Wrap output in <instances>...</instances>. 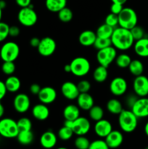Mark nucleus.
<instances>
[{
    "instance_id": "f257e3e1",
    "label": "nucleus",
    "mask_w": 148,
    "mask_h": 149,
    "mask_svg": "<svg viewBox=\"0 0 148 149\" xmlns=\"http://www.w3.org/2000/svg\"><path fill=\"white\" fill-rule=\"evenodd\" d=\"M110 39L112 46L121 51H126L131 48L135 42L131 31L120 26L115 28Z\"/></svg>"
},
{
    "instance_id": "052dcab7",
    "label": "nucleus",
    "mask_w": 148,
    "mask_h": 149,
    "mask_svg": "<svg viewBox=\"0 0 148 149\" xmlns=\"http://www.w3.org/2000/svg\"><path fill=\"white\" fill-rule=\"evenodd\" d=\"M56 149H68L67 148H65V147H59V148H56Z\"/></svg>"
},
{
    "instance_id": "dca6fc26",
    "label": "nucleus",
    "mask_w": 148,
    "mask_h": 149,
    "mask_svg": "<svg viewBox=\"0 0 148 149\" xmlns=\"http://www.w3.org/2000/svg\"><path fill=\"white\" fill-rule=\"evenodd\" d=\"M60 91L63 97L68 100H76L78 95L80 94L77 84L70 81L62 83Z\"/></svg>"
},
{
    "instance_id": "c756f323",
    "label": "nucleus",
    "mask_w": 148,
    "mask_h": 149,
    "mask_svg": "<svg viewBox=\"0 0 148 149\" xmlns=\"http://www.w3.org/2000/svg\"><path fill=\"white\" fill-rule=\"evenodd\" d=\"M128 68L130 74L136 77L143 74L145 67H144L143 63L140 60L134 59L131 61Z\"/></svg>"
},
{
    "instance_id": "4c0bfd02",
    "label": "nucleus",
    "mask_w": 148,
    "mask_h": 149,
    "mask_svg": "<svg viewBox=\"0 0 148 149\" xmlns=\"http://www.w3.org/2000/svg\"><path fill=\"white\" fill-rule=\"evenodd\" d=\"M16 70V65L12 61H4L1 65V71L3 74L7 76L13 75Z\"/></svg>"
},
{
    "instance_id": "680f3d73",
    "label": "nucleus",
    "mask_w": 148,
    "mask_h": 149,
    "mask_svg": "<svg viewBox=\"0 0 148 149\" xmlns=\"http://www.w3.org/2000/svg\"><path fill=\"white\" fill-rule=\"evenodd\" d=\"M145 149H148V146H147V147H145Z\"/></svg>"
},
{
    "instance_id": "f03ea898",
    "label": "nucleus",
    "mask_w": 148,
    "mask_h": 149,
    "mask_svg": "<svg viewBox=\"0 0 148 149\" xmlns=\"http://www.w3.org/2000/svg\"><path fill=\"white\" fill-rule=\"evenodd\" d=\"M118 116V122L121 131L131 133L136 129L139 119L131 109H123Z\"/></svg>"
},
{
    "instance_id": "49530a36",
    "label": "nucleus",
    "mask_w": 148,
    "mask_h": 149,
    "mask_svg": "<svg viewBox=\"0 0 148 149\" xmlns=\"http://www.w3.org/2000/svg\"><path fill=\"white\" fill-rule=\"evenodd\" d=\"M20 29L18 26H10L9 29V36L11 37H17L20 35Z\"/></svg>"
},
{
    "instance_id": "20e7f679",
    "label": "nucleus",
    "mask_w": 148,
    "mask_h": 149,
    "mask_svg": "<svg viewBox=\"0 0 148 149\" xmlns=\"http://www.w3.org/2000/svg\"><path fill=\"white\" fill-rule=\"evenodd\" d=\"M71 74L77 77H84L86 76L91 70V63L85 57L79 56L73 58L70 63Z\"/></svg>"
},
{
    "instance_id": "4468645a",
    "label": "nucleus",
    "mask_w": 148,
    "mask_h": 149,
    "mask_svg": "<svg viewBox=\"0 0 148 149\" xmlns=\"http://www.w3.org/2000/svg\"><path fill=\"white\" fill-rule=\"evenodd\" d=\"M130 109L138 119L148 117V97H138Z\"/></svg>"
},
{
    "instance_id": "423d86ee",
    "label": "nucleus",
    "mask_w": 148,
    "mask_h": 149,
    "mask_svg": "<svg viewBox=\"0 0 148 149\" xmlns=\"http://www.w3.org/2000/svg\"><path fill=\"white\" fill-rule=\"evenodd\" d=\"M17 20L25 27H31L37 23L38 15L32 4L27 7L20 8L17 13Z\"/></svg>"
},
{
    "instance_id": "1a4fd4ad",
    "label": "nucleus",
    "mask_w": 148,
    "mask_h": 149,
    "mask_svg": "<svg viewBox=\"0 0 148 149\" xmlns=\"http://www.w3.org/2000/svg\"><path fill=\"white\" fill-rule=\"evenodd\" d=\"M117 55V49L113 46H110L97 50L96 58L99 65L108 68L114 62Z\"/></svg>"
},
{
    "instance_id": "de8ad7c7",
    "label": "nucleus",
    "mask_w": 148,
    "mask_h": 149,
    "mask_svg": "<svg viewBox=\"0 0 148 149\" xmlns=\"http://www.w3.org/2000/svg\"><path fill=\"white\" fill-rule=\"evenodd\" d=\"M138 96L136 95H129V96H128L127 97H126V104L128 105V106H129V108H131L132 106L133 105V103H135V101L136 100V99L138 98Z\"/></svg>"
},
{
    "instance_id": "2eb2a0df",
    "label": "nucleus",
    "mask_w": 148,
    "mask_h": 149,
    "mask_svg": "<svg viewBox=\"0 0 148 149\" xmlns=\"http://www.w3.org/2000/svg\"><path fill=\"white\" fill-rule=\"evenodd\" d=\"M37 96L40 103L49 105L56 100L57 93L55 88L50 86H46V87H41Z\"/></svg>"
},
{
    "instance_id": "7ed1b4c3",
    "label": "nucleus",
    "mask_w": 148,
    "mask_h": 149,
    "mask_svg": "<svg viewBox=\"0 0 148 149\" xmlns=\"http://www.w3.org/2000/svg\"><path fill=\"white\" fill-rule=\"evenodd\" d=\"M118 26L131 30L138 23V16L136 11L131 7H123L118 15Z\"/></svg>"
},
{
    "instance_id": "473e14b6",
    "label": "nucleus",
    "mask_w": 148,
    "mask_h": 149,
    "mask_svg": "<svg viewBox=\"0 0 148 149\" xmlns=\"http://www.w3.org/2000/svg\"><path fill=\"white\" fill-rule=\"evenodd\" d=\"M131 61L132 59L130 55L126 53H121L117 55L115 60V62L118 68H126L129 67Z\"/></svg>"
},
{
    "instance_id": "37998d69",
    "label": "nucleus",
    "mask_w": 148,
    "mask_h": 149,
    "mask_svg": "<svg viewBox=\"0 0 148 149\" xmlns=\"http://www.w3.org/2000/svg\"><path fill=\"white\" fill-rule=\"evenodd\" d=\"M10 26L4 22L0 21V42H2L9 36Z\"/></svg>"
},
{
    "instance_id": "f3484780",
    "label": "nucleus",
    "mask_w": 148,
    "mask_h": 149,
    "mask_svg": "<svg viewBox=\"0 0 148 149\" xmlns=\"http://www.w3.org/2000/svg\"><path fill=\"white\" fill-rule=\"evenodd\" d=\"M112 130L113 125L111 122L104 118L101 120L96 122L94 126V133L100 138H105Z\"/></svg>"
},
{
    "instance_id": "0eeeda50",
    "label": "nucleus",
    "mask_w": 148,
    "mask_h": 149,
    "mask_svg": "<svg viewBox=\"0 0 148 149\" xmlns=\"http://www.w3.org/2000/svg\"><path fill=\"white\" fill-rule=\"evenodd\" d=\"M20 47L15 42H5L0 49V58L4 61L15 62L20 55Z\"/></svg>"
},
{
    "instance_id": "2f4dec72",
    "label": "nucleus",
    "mask_w": 148,
    "mask_h": 149,
    "mask_svg": "<svg viewBox=\"0 0 148 149\" xmlns=\"http://www.w3.org/2000/svg\"><path fill=\"white\" fill-rule=\"evenodd\" d=\"M104 112L102 108L100 106H94L89 110V116L94 122H97L104 117Z\"/></svg>"
},
{
    "instance_id": "393cba45",
    "label": "nucleus",
    "mask_w": 148,
    "mask_h": 149,
    "mask_svg": "<svg viewBox=\"0 0 148 149\" xmlns=\"http://www.w3.org/2000/svg\"><path fill=\"white\" fill-rule=\"evenodd\" d=\"M7 92L11 93H17L21 87V81L17 77L14 75L8 76L4 81Z\"/></svg>"
},
{
    "instance_id": "5fc2aeb1",
    "label": "nucleus",
    "mask_w": 148,
    "mask_h": 149,
    "mask_svg": "<svg viewBox=\"0 0 148 149\" xmlns=\"http://www.w3.org/2000/svg\"><path fill=\"white\" fill-rule=\"evenodd\" d=\"M6 7H7V2L4 0H0V8L3 10L6 8Z\"/></svg>"
},
{
    "instance_id": "c03bdc74",
    "label": "nucleus",
    "mask_w": 148,
    "mask_h": 149,
    "mask_svg": "<svg viewBox=\"0 0 148 149\" xmlns=\"http://www.w3.org/2000/svg\"><path fill=\"white\" fill-rule=\"evenodd\" d=\"M77 87H78V90H79L80 93H89L91 88V83L88 81V80H81L77 84Z\"/></svg>"
},
{
    "instance_id": "e433bc0d",
    "label": "nucleus",
    "mask_w": 148,
    "mask_h": 149,
    "mask_svg": "<svg viewBox=\"0 0 148 149\" xmlns=\"http://www.w3.org/2000/svg\"><path fill=\"white\" fill-rule=\"evenodd\" d=\"M17 127L19 131L23 130H32V122L29 118L21 117L17 121Z\"/></svg>"
},
{
    "instance_id": "6e6552de",
    "label": "nucleus",
    "mask_w": 148,
    "mask_h": 149,
    "mask_svg": "<svg viewBox=\"0 0 148 149\" xmlns=\"http://www.w3.org/2000/svg\"><path fill=\"white\" fill-rule=\"evenodd\" d=\"M19 132L17 121L11 118L0 119V135L4 138H15Z\"/></svg>"
},
{
    "instance_id": "603ef678",
    "label": "nucleus",
    "mask_w": 148,
    "mask_h": 149,
    "mask_svg": "<svg viewBox=\"0 0 148 149\" xmlns=\"http://www.w3.org/2000/svg\"><path fill=\"white\" fill-rule=\"evenodd\" d=\"M40 40H41V39H39V38H38V37H36V36H34V37H32L30 40V47H34V48H37L38 46H39V43H40Z\"/></svg>"
},
{
    "instance_id": "7c9ffc66",
    "label": "nucleus",
    "mask_w": 148,
    "mask_h": 149,
    "mask_svg": "<svg viewBox=\"0 0 148 149\" xmlns=\"http://www.w3.org/2000/svg\"><path fill=\"white\" fill-rule=\"evenodd\" d=\"M114 31V28L108 26L106 23L102 24L101 26L97 28L96 31V34L99 38H102V39H110L111 38L113 32Z\"/></svg>"
},
{
    "instance_id": "58836bf2",
    "label": "nucleus",
    "mask_w": 148,
    "mask_h": 149,
    "mask_svg": "<svg viewBox=\"0 0 148 149\" xmlns=\"http://www.w3.org/2000/svg\"><path fill=\"white\" fill-rule=\"evenodd\" d=\"M112 46L111 39H102V38L97 37L95 42H94V47L96 49L100 50V49H104V48L107 47Z\"/></svg>"
},
{
    "instance_id": "864d4df0",
    "label": "nucleus",
    "mask_w": 148,
    "mask_h": 149,
    "mask_svg": "<svg viewBox=\"0 0 148 149\" xmlns=\"http://www.w3.org/2000/svg\"><path fill=\"white\" fill-rule=\"evenodd\" d=\"M4 114V107L2 105V103L0 101V119L3 117Z\"/></svg>"
},
{
    "instance_id": "5701e85b",
    "label": "nucleus",
    "mask_w": 148,
    "mask_h": 149,
    "mask_svg": "<svg viewBox=\"0 0 148 149\" xmlns=\"http://www.w3.org/2000/svg\"><path fill=\"white\" fill-rule=\"evenodd\" d=\"M133 50L136 55L141 58H148V37H144L139 40L135 41Z\"/></svg>"
},
{
    "instance_id": "a878e982",
    "label": "nucleus",
    "mask_w": 148,
    "mask_h": 149,
    "mask_svg": "<svg viewBox=\"0 0 148 149\" xmlns=\"http://www.w3.org/2000/svg\"><path fill=\"white\" fill-rule=\"evenodd\" d=\"M66 5L67 0H45V6L51 13H58Z\"/></svg>"
},
{
    "instance_id": "412c9836",
    "label": "nucleus",
    "mask_w": 148,
    "mask_h": 149,
    "mask_svg": "<svg viewBox=\"0 0 148 149\" xmlns=\"http://www.w3.org/2000/svg\"><path fill=\"white\" fill-rule=\"evenodd\" d=\"M77 106L81 110L89 111L90 109L94 105V100L92 95L89 93H80L76 99Z\"/></svg>"
},
{
    "instance_id": "cd10ccee",
    "label": "nucleus",
    "mask_w": 148,
    "mask_h": 149,
    "mask_svg": "<svg viewBox=\"0 0 148 149\" xmlns=\"http://www.w3.org/2000/svg\"><path fill=\"white\" fill-rule=\"evenodd\" d=\"M108 77V70L106 67L99 65L93 71V79L96 82L103 83Z\"/></svg>"
},
{
    "instance_id": "b1692460",
    "label": "nucleus",
    "mask_w": 148,
    "mask_h": 149,
    "mask_svg": "<svg viewBox=\"0 0 148 149\" xmlns=\"http://www.w3.org/2000/svg\"><path fill=\"white\" fill-rule=\"evenodd\" d=\"M81 109L77 105H67L63 109L62 115L65 120L74 121L81 116Z\"/></svg>"
},
{
    "instance_id": "a211bd4d",
    "label": "nucleus",
    "mask_w": 148,
    "mask_h": 149,
    "mask_svg": "<svg viewBox=\"0 0 148 149\" xmlns=\"http://www.w3.org/2000/svg\"><path fill=\"white\" fill-rule=\"evenodd\" d=\"M106 143L110 149L119 148L123 142V135L119 130H112L108 135L104 138Z\"/></svg>"
},
{
    "instance_id": "ddd939ff",
    "label": "nucleus",
    "mask_w": 148,
    "mask_h": 149,
    "mask_svg": "<svg viewBox=\"0 0 148 149\" xmlns=\"http://www.w3.org/2000/svg\"><path fill=\"white\" fill-rule=\"evenodd\" d=\"M13 107L19 113H25L30 109V100L26 93H18L13 100Z\"/></svg>"
},
{
    "instance_id": "a18cd8bd",
    "label": "nucleus",
    "mask_w": 148,
    "mask_h": 149,
    "mask_svg": "<svg viewBox=\"0 0 148 149\" xmlns=\"http://www.w3.org/2000/svg\"><path fill=\"white\" fill-rule=\"evenodd\" d=\"M123 8V4H118V3H112L111 6H110V13L118 15L122 11Z\"/></svg>"
},
{
    "instance_id": "6e6d98bb",
    "label": "nucleus",
    "mask_w": 148,
    "mask_h": 149,
    "mask_svg": "<svg viewBox=\"0 0 148 149\" xmlns=\"http://www.w3.org/2000/svg\"><path fill=\"white\" fill-rule=\"evenodd\" d=\"M64 71L66 73H71V65L69 64H66V65L64 66Z\"/></svg>"
},
{
    "instance_id": "4be33fe9",
    "label": "nucleus",
    "mask_w": 148,
    "mask_h": 149,
    "mask_svg": "<svg viewBox=\"0 0 148 149\" xmlns=\"http://www.w3.org/2000/svg\"><path fill=\"white\" fill-rule=\"evenodd\" d=\"M97 37V34L94 31L91 30H85L79 34L78 42L83 47H88L94 45Z\"/></svg>"
},
{
    "instance_id": "79ce46f5",
    "label": "nucleus",
    "mask_w": 148,
    "mask_h": 149,
    "mask_svg": "<svg viewBox=\"0 0 148 149\" xmlns=\"http://www.w3.org/2000/svg\"><path fill=\"white\" fill-rule=\"evenodd\" d=\"M88 149H110V148L107 145L104 140L97 139L90 143Z\"/></svg>"
},
{
    "instance_id": "39448f33",
    "label": "nucleus",
    "mask_w": 148,
    "mask_h": 149,
    "mask_svg": "<svg viewBox=\"0 0 148 149\" xmlns=\"http://www.w3.org/2000/svg\"><path fill=\"white\" fill-rule=\"evenodd\" d=\"M65 126L71 128L74 135H86L91 130V122L87 118L81 116L77 118L74 121L65 120Z\"/></svg>"
},
{
    "instance_id": "72a5a7b5",
    "label": "nucleus",
    "mask_w": 148,
    "mask_h": 149,
    "mask_svg": "<svg viewBox=\"0 0 148 149\" xmlns=\"http://www.w3.org/2000/svg\"><path fill=\"white\" fill-rule=\"evenodd\" d=\"M58 18L61 22L64 23H67L71 22L73 17V13L72 10L68 7H65L63 9L57 13Z\"/></svg>"
},
{
    "instance_id": "6ab92c4d",
    "label": "nucleus",
    "mask_w": 148,
    "mask_h": 149,
    "mask_svg": "<svg viewBox=\"0 0 148 149\" xmlns=\"http://www.w3.org/2000/svg\"><path fill=\"white\" fill-rule=\"evenodd\" d=\"M32 116L38 121H45L49 118L50 111L47 105L44 103L36 104L31 109Z\"/></svg>"
},
{
    "instance_id": "8fccbe9b",
    "label": "nucleus",
    "mask_w": 148,
    "mask_h": 149,
    "mask_svg": "<svg viewBox=\"0 0 148 149\" xmlns=\"http://www.w3.org/2000/svg\"><path fill=\"white\" fill-rule=\"evenodd\" d=\"M7 93V88H6L4 81H2L0 80V101L4 98L6 96Z\"/></svg>"
},
{
    "instance_id": "ea45409f",
    "label": "nucleus",
    "mask_w": 148,
    "mask_h": 149,
    "mask_svg": "<svg viewBox=\"0 0 148 149\" xmlns=\"http://www.w3.org/2000/svg\"><path fill=\"white\" fill-rule=\"evenodd\" d=\"M130 31L134 41L139 40V39L145 37V31L142 26L136 25V26L132 28Z\"/></svg>"
},
{
    "instance_id": "9b49d317",
    "label": "nucleus",
    "mask_w": 148,
    "mask_h": 149,
    "mask_svg": "<svg viewBox=\"0 0 148 149\" xmlns=\"http://www.w3.org/2000/svg\"><path fill=\"white\" fill-rule=\"evenodd\" d=\"M133 90L139 97H147L148 95V77L145 75L136 77L133 81Z\"/></svg>"
},
{
    "instance_id": "13d9d810",
    "label": "nucleus",
    "mask_w": 148,
    "mask_h": 149,
    "mask_svg": "<svg viewBox=\"0 0 148 149\" xmlns=\"http://www.w3.org/2000/svg\"><path fill=\"white\" fill-rule=\"evenodd\" d=\"M144 132H145V135L148 137V122H146L145 127H144Z\"/></svg>"
},
{
    "instance_id": "bb28decb",
    "label": "nucleus",
    "mask_w": 148,
    "mask_h": 149,
    "mask_svg": "<svg viewBox=\"0 0 148 149\" xmlns=\"http://www.w3.org/2000/svg\"><path fill=\"white\" fill-rule=\"evenodd\" d=\"M16 138L19 143L23 146H28L33 143L34 140V134L32 130L19 131Z\"/></svg>"
},
{
    "instance_id": "9d476101",
    "label": "nucleus",
    "mask_w": 148,
    "mask_h": 149,
    "mask_svg": "<svg viewBox=\"0 0 148 149\" xmlns=\"http://www.w3.org/2000/svg\"><path fill=\"white\" fill-rule=\"evenodd\" d=\"M57 49V43L55 39L49 36L41 39L37 47L38 52L43 57H49L53 55Z\"/></svg>"
},
{
    "instance_id": "3c124183",
    "label": "nucleus",
    "mask_w": 148,
    "mask_h": 149,
    "mask_svg": "<svg viewBox=\"0 0 148 149\" xmlns=\"http://www.w3.org/2000/svg\"><path fill=\"white\" fill-rule=\"evenodd\" d=\"M15 3L20 8H23L30 6L31 4V0H15Z\"/></svg>"
},
{
    "instance_id": "c9c22d12",
    "label": "nucleus",
    "mask_w": 148,
    "mask_h": 149,
    "mask_svg": "<svg viewBox=\"0 0 148 149\" xmlns=\"http://www.w3.org/2000/svg\"><path fill=\"white\" fill-rule=\"evenodd\" d=\"M90 143L85 135H78L74 141V146L76 149H88Z\"/></svg>"
},
{
    "instance_id": "aec40b11",
    "label": "nucleus",
    "mask_w": 148,
    "mask_h": 149,
    "mask_svg": "<svg viewBox=\"0 0 148 149\" xmlns=\"http://www.w3.org/2000/svg\"><path fill=\"white\" fill-rule=\"evenodd\" d=\"M57 143V136L54 132L48 130L42 133L40 137V144L44 148L52 149Z\"/></svg>"
},
{
    "instance_id": "f8f14e48",
    "label": "nucleus",
    "mask_w": 148,
    "mask_h": 149,
    "mask_svg": "<svg viewBox=\"0 0 148 149\" xmlns=\"http://www.w3.org/2000/svg\"><path fill=\"white\" fill-rule=\"evenodd\" d=\"M110 91L116 97L122 96L126 94L128 90L127 81L123 77H116L111 80L110 83Z\"/></svg>"
},
{
    "instance_id": "bf43d9fd",
    "label": "nucleus",
    "mask_w": 148,
    "mask_h": 149,
    "mask_svg": "<svg viewBox=\"0 0 148 149\" xmlns=\"http://www.w3.org/2000/svg\"><path fill=\"white\" fill-rule=\"evenodd\" d=\"M1 17H2V10L0 8V21L1 20Z\"/></svg>"
},
{
    "instance_id": "a19ab883",
    "label": "nucleus",
    "mask_w": 148,
    "mask_h": 149,
    "mask_svg": "<svg viewBox=\"0 0 148 149\" xmlns=\"http://www.w3.org/2000/svg\"><path fill=\"white\" fill-rule=\"evenodd\" d=\"M104 23L115 29L118 26V17L117 15L111 13H109L104 19Z\"/></svg>"
},
{
    "instance_id": "09e8293b",
    "label": "nucleus",
    "mask_w": 148,
    "mask_h": 149,
    "mask_svg": "<svg viewBox=\"0 0 148 149\" xmlns=\"http://www.w3.org/2000/svg\"><path fill=\"white\" fill-rule=\"evenodd\" d=\"M41 89V86L39 85V84H37V83H33V84H32L30 86V93L33 95H38V94H39V92H40Z\"/></svg>"
},
{
    "instance_id": "f704fd0d",
    "label": "nucleus",
    "mask_w": 148,
    "mask_h": 149,
    "mask_svg": "<svg viewBox=\"0 0 148 149\" xmlns=\"http://www.w3.org/2000/svg\"><path fill=\"white\" fill-rule=\"evenodd\" d=\"M73 135L74 133L71 128L63 125V126L61 128H59V130H58L57 138H59L61 141H67L71 140V138H72V137L73 136Z\"/></svg>"
},
{
    "instance_id": "4d7b16f0",
    "label": "nucleus",
    "mask_w": 148,
    "mask_h": 149,
    "mask_svg": "<svg viewBox=\"0 0 148 149\" xmlns=\"http://www.w3.org/2000/svg\"><path fill=\"white\" fill-rule=\"evenodd\" d=\"M127 1H128V0H111L112 3H118V4H123V5Z\"/></svg>"
},
{
    "instance_id": "c85d7f7f",
    "label": "nucleus",
    "mask_w": 148,
    "mask_h": 149,
    "mask_svg": "<svg viewBox=\"0 0 148 149\" xmlns=\"http://www.w3.org/2000/svg\"><path fill=\"white\" fill-rule=\"evenodd\" d=\"M106 109L113 115H118L123 110L122 103L116 98H111L106 103Z\"/></svg>"
}]
</instances>
